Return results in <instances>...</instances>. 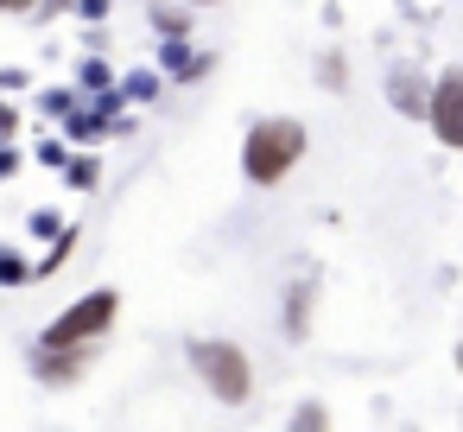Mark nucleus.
<instances>
[{"mask_svg": "<svg viewBox=\"0 0 463 432\" xmlns=\"http://www.w3.org/2000/svg\"><path fill=\"white\" fill-rule=\"evenodd\" d=\"M305 153H311L305 121H292V115H260V121L248 128V140H241V178L260 185V191H273V185H286V178L298 172Z\"/></svg>", "mask_w": 463, "mask_h": 432, "instance_id": "obj_1", "label": "nucleus"}, {"mask_svg": "<svg viewBox=\"0 0 463 432\" xmlns=\"http://www.w3.org/2000/svg\"><path fill=\"white\" fill-rule=\"evenodd\" d=\"M115 318H121V293H115V286H96V293H83L77 305H64V312L39 331V350H83V343H102V337L115 331Z\"/></svg>", "mask_w": 463, "mask_h": 432, "instance_id": "obj_2", "label": "nucleus"}, {"mask_svg": "<svg viewBox=\"0 0 463 432\" xmlns=\"http://www.w3.org/2000/svg\"><path fill=\"white\" fill-rule=\"evenodd\" d=\"M191 369L203 375V388L222 407H248L254 400V362H248L241 343H229V337H191Z\"/></svg>", "mask_w": 463, "mask_h": 432, "instance_id": "obj_3", "label": "nucleus"}, {"mask_svg": "<svg viewBox=\"0 0 463 432\" xmlns=\"http://www.w3.org/2000/svg\"><path fill=\"white\" fill-rule=\"evenodd\" d=\"M425 121L438 134V147H463V71H438L425 83Z\"/></svg>", "mask_w": 463, "mask_h": 432, "instance_id": "obj_4", "label": "nucleus"}, {"mask_svg": "<svg viewBox=\"0 0 463 432\" xmlns=\"http://www.w3.org/2000/svg\"><path fill=\"white\" fill-rule=\"evenodd\" d=\"M96 350H102V343H83V350H33V375H39L45 388H71V381L90 375Z\"/></svg>", "mask_w": 463, "mask_h": 432, "instance_id": "obj_5", "label": "nucleus"}, {"mask_svg": "<svg viewBox=\"0 0 463 432\" xmlns=\"http://www.w3.org/2000/svg\"><path fill=\"white\" fill-rule=\"evenodd\" d=\"M210 71H216V58L210 52H191V39H159V77L165 83H197Z\"/></svg>", "mask_w": 463, "mask_h": 432, "instance_id": "obj_6", "label": "nucleus"}, {"mask_svg": "<svg viewBox=\"0 0 463 432\" xmlns=\"http://www.w3.org/2000/svg\"><path fill=\"white\" fill-rule=\"evenodd\" d=\"M387 102H393V115L425 121V77H419L412 64H393V71H387Z\"/></svg>", "mask_w": 463, "mask_h": 432, "instance_id": "obj_7", "label": "nucleus"}, {"mask_svg": "<svg viewBox=\"0 0 463 432\" xmlns=\"http://www.w3.org/2000/svg\"><path fill=\"white\" fill-rule=\"evenodd\" d=\"M311 312H317V286H311V280H292V286H286V337H292V343L311 337Z\"/></svg>", "mask_w": 463, "mask_h": 432, "instance_id": "obj_8", "label": "nucleus"}, {"mask_svg": "<svg viewBox=\"0 0 463 432\" xmlns=\"http://www.w3.org/2000/svg\"><path fill=\"white\" fill-rule=\"evenodd\" d=\"M153 33L159 39H191V7H153Z\"/></svg>", "mask_w": 463, "mask_h": 432, "instance_id": "obj_9", "label": "nucleus"}, {"mask_svg": "<svg viewBox=\"0 0 463 432\" xmlns=\"http://www.w3.org/2000/svg\"><path fill=\"white\" fill-rule=\"evenodd\" d=\"M58 172L71 178V191H96V178H102V166H96V153H77V159H64Z\"/></svg>", "mask_w": 463, "mask_h": 432, "instance_id": "obj_10", "label": "nucleus"}, {"mask_svg": "<svg viewBox=\"0 0 463 432\" xmlns=\"http://www.w3.org/2000/svg\"><path fill=\"white\" fill-rule=\"evenodd\" d=\"M77 83H83V96H102V90H115V71L102 58H83L77 64Z\"/></svg>", "mask_w": 463, "mask_h": 432, "instance_id": "obj_11", "label": "nucleus"}, {"mask_svg": "<svg viewBox=\"0 0 463 432\" xmlns=\"http://www.w3.org/2000/svg\"><path fill=\"white\" fill-rule=\"evenodd\" d=\"M159 83H165L159 71H134V77H128V83H115V90H121V102H153V96H159Z\"/></svg>", "mask_w": 463, "mask_h": 432, "instance_id": "obj_12", "label": "nucleus"}, {"mask_svg": "<svg viewBox=\"0 0 463 432\" xmlns=\"http://www.w3.org/2000/svg\"><path fill=\"white\" fill-rule=\"evenodd\" d=\"M0 286H33V261H20L14 248H0Z\"/></svg>", "mask_w": 463, "mask_h": 432, "instance_id": "obj_13", "label": "nucleus"}, {"mask_svg": "<svg viewBox=\"0 0 463 432\" xmlns=\"http://www.w3.org/2000/svg\"><path fill=\"white\" fill-rule=\"evenodd\" d=\"M292 426H298V432H311V426H330V413H324L317 400H298V407H292Z\"/></svg>", "mask_w": 463, "mask_h": 432, "instance_id": "obj_14", "label": "nucleus"}, {"mask_svg": "<svg viewBox=\"0 0 463 432\" xmlns=\"http://www.w3.org/2000/svg\"><path fill=\"white\" fill-rule=\"evenodd\" d=\"M71 14L90 20V26H102V20H109V0H71Z\"/></svg>", "mask_w": 463, "mask_h": 432, "instance_id": "obj_15", "label": "nucleus"}, {"mask_svg": "<svg viewBox=\"0 0 463 432\" xmlns=\"http://www.w3.org/2000/svg\"><path fill=\"white\" fill-rule=\"evenodd\" d=\"M317 71H324V90H343V77H349V71H343V58H336V52H330V58H324V64H317Z\"/></svg>", "mask_w": 463, "mask_h": 432, "instance_id": "obj_16", "label": "nucleus"}, {"mask_svg": "<svg viewBox=\"0 0 463 432\" xmlns=\"http://www.w3.org/2000/svg\"><path fill=\"white\" fill-rule=\"evenodd\" d=\"M71 109H77L71 90H45V115H71Z\"/></svg>", "mask_w": 463, "mask_h": 432, "instance_id": "obj_17", "label": "nucleus"}, {"mask_svg": "<svg viewBox=\"0 0 463 432\" xmlns=\"http://www.w3.org/2000/svg\"><path fill=\"white\" fill-rule=\"evenodd\" d=\"M39 159H45V166H64L71 147H64V140H39Z\"/></svg>", "mask_w": 463, "mask_h": 432, "instance_id": "obj_18", "label": "nucleus"}, {"mask_svg": "<svg viewBox=\"0 0 463 432\" xmlns=\"http://www.w3.org/2000/svg\"><path fill=\"white\" fill-rule=\"evenodd\" d=\"M58 229H64V223H58V216H52V210H33V235H45V242H52V235H58Z\"/></svg>", "mask_w": 463, "mask_h": 432, "instance_id": "obj_19", "label": "nucleus"}, {"mask_svg": "<svg viewBox=\"0 0 463 432\" xmlns=\"http://www.w3.org/2000/svg\"><path fill=\"white\" fill-rule=\"evenodd\" d=\"M20 172V153H14V140H0V178H14Z\"/></svg>", "mask_w": 463, "mask_h": 432, "instance_id": "obj_20", "label": "nucleus"}, {"mask_svg": "<svg viewBox=\"0 0 463 432\" xmlns=\"http://www.w3.org/2000/svg\"><path fill=\"white\" fill-rule=\"evenodd\" d=\"M14 134H20V109L0 102V140H14Z\"/></svg>", "mask_w": 463, "mask_h": 432, "instance_id": "obj_21", "label": "nucleus"}, {"mask_svg": "<svg viewBox=\"0 0 463 432\" xmlns=\"http://www.w3.org/2000/svg\"><path fill=\"white\" fill-rule=\"evenodd\" d=\"M33 14H39V20H52V14H71V0H33Z\"/></svg>", "mask_w": 463, "mask_h": 432, "instance_id": "obj_22", "label": "nucleus"}, {"mask_svg": "<svg viewBox=\"0 0 463 432\" xmlns=\"http://www.w3.org/2000/svg\"><path fill=\"white\" fill-rule=\"evenodd\" d=\"M20 83H26V71H20V64H7V71H0V96H7V90H20Z\"/></svg>", "mask_w": 463, "mask_h": 432, "instance_id": "obj_23", "label": "nucleus"}, {"mask_svg": "<svg viewBox=\"0 0 463 432\" xmlns=\"http://www.w3.org/2000/svg\"><path fill=\"white\" fill-rule=\"evenodd\" d=\"M0 14H33V0H0Z\"/></svg>", "mask_w": 463, "mask_h": 432, "instance_id": "obj_24", "label": "nucleus"}, {"mask_svg": "<svg viewBox=\"0 0 463 432\" xmlns=\"http://www.w3.org/2000/svg\"><path fill=\"white\" fill-rule=\"evenodd\" d=\"M184 7H222V0H184Z\"/></svg>", "mask_w": 463, "mask_h": 432, "instance_id": "obj_25", "label": "nucleus"}]
</instances>
